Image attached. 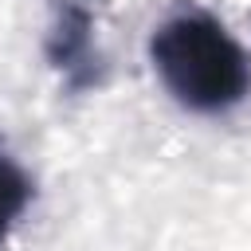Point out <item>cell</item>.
<instances>
[{"mask_svg": "<svg viewBox=\"0 0 251 251\" xmlns=\"http://www.w3.org/2000/svg\"><path fill=\"white\" fill-rule=\"evenodd\" d=\"M149 59L161 86L192 114H227L251 94V59L208 12H176L153 27Z\"/></svg>", "mask_w": 251, "mask_h": 251, "instance_id": "6da1fadb", "label": "cell"}, {"mask_svg": "<svg viewBox=\"0 0 251 251\" xmlns=\"http://www.w3.org/2000/svg\"><path fill=\"white\" fill-rule=\"evenodd\" d=\"M31 196H35V180L24 173V165H20L12 153L0 149V239H4V235L16 227V220L27 212Z\"/></svg>", "mask_w": 251, "mask_h": 251, "instance_id": "3957f363", "label": "cell"}, {"mask_svg": "<svg viewBox=\"0 0 251 251\" xmlns=\"http://www.w3.org/2000/svg\"><path fill=\"white\" fill-rule=\"evenodd\" d=\"M90 31H94V12L86 0H59L55 4V27L47 39V59L67 75L71 86H82L94 78Z\"/></svg>", "mask_w": 251, "mask_h": 251, "instance_id": "7a4b0ae2", "label": "cell"}]
</instances>
